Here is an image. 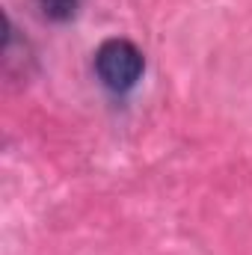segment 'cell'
Returning <instances> with one entry per match:
<instances>
[{
    "label": "cell",
    "instance_id": "1",
    "mask_svg": "<svg viewBox=\"0 0 252 255\" xmlns=\"http://www.w3.org/2000/svg\"><path fill=\"white\" fill-rule=\"evenodd\" d=\"M95 68L110 89H130L142 74V54L127 39H110L98 48Z\"/></svg>",
    "mask_w": 252,
    "mask_h": 255
},
{
    "label": "cell",
    "instance_id": "2",
    "mask_svg": "<svg viewBox=\"0 0 252 255\" xmlns=\"http://www.w3.org/2000/svg\"><path fill=\"white\" fill-rule=\"evenodd\" d=\"M36 3H39L42 15L51 21H68L80 9V0H36Z\"/></svg>",
    "mask_w": 252,
    "mask_h": 255
}]
</instances>
